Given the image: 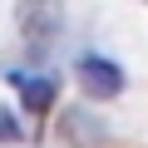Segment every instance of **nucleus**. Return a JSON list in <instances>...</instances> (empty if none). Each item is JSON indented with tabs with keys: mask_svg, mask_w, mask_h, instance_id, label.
<instances>
[{
	"mask_svg": "<svg viewBox=\"0 0 148 148\" xmlns=\"http://www.w3.org/2000/svg\"><path fill=\"white\" fill-rule=\"evenodd\" d=\"M15 20H20V35H25V45H30V54H45L49 40L59 35L64 10H59V0H20Z\"/></svg>",
	"mask_w": 148,
	"mask_h": 148,
	"instance_id": "nucleus-1",
	"label": "nucleus"
},
{
	"mask_svg": "<svg viewBox=\"0 0 148 148\" xmlns=\"http://www.w3.org/2000/svg\"><path fill=\"white\" fill-rule=\"evenodd\" d=\"M79 84L89 99H119L123 94V69L104 54H84L79 59Z\"/></svg>",
	"mask_w": 148,
	"mask_h": 148,
	"instance_id": "nucleus-2",
	"label": "nucleus"
},
{
	"mask_svg": "<svg viewBox=\"0 0 148 148\" xmlns=\"http://www.w3.org/2000/svg\"><path fill=\"white\" fill-rule=\"evenodd\" d=\"M10 84H20L25 109H35V114H45V109L54 104V79H25V74H15V69H10Z\"/></svg>",
	"mask_w": 148,
	"mask_h": 148,
	"instance_id": "nucleus-3",
	"label": "nucleus"
},
{
	"mask_svg": "<svg viewBox=\"0 0 148 148\" xmlns=\"http://www.w3.org/2000/svg\"><path fill=\"white\" fill-rule=\"evenodd\" d=\"M0 143H20V123H15L5 109H0Z\"/></svg>",
	"mask_w": 148,
	"mask_h": 148,
	"instance_id": "nucleus-4",
	"label": "nucleus"
}]
</instances>
